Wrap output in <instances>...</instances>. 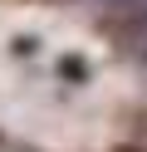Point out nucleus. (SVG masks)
Masks as SVG:
<instances>
[{
    "label": "nucleus",
    "instance_id": "1",
    "mask_svg": "<svg viewBox=\"0 0 147 152\" xmlns=\"http://www.w3.org/2000/svg\"><path fill=\"white\" fill-rule=\"evenodd\" d=\"M108 5H137V0H108Z\"/></svg>",
    "mask_w": 147,
    "mask_h": 152
}]
</instances>
